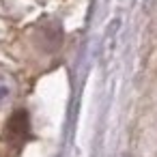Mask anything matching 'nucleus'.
Returning <instances> with one entry per match:
<instances>
[{
  "label": "nucleus",
  "instance_id": "1",
  "mask_svg": "<svg viewBox=\"0 0 157 157\" xmlns=\"http://www.w3.org/2000/svg\"><path fill=\"white\" fill-rule=\"evenodd\" d=\"M30 138V121L24 110H17L11 114L7 127H5V140L13 148H22V144Z\"/></svg>",
  "mask_w": 157,
  "mask_h": 157
},
{
  "label": "nucleus",
  "instance_id": "2",
  "mask_svg": "<svg viewBox=\"0 0 157 157\" xmlns=\"http://www.w3.org/2000/svg\"><path fill=\"white\" fill-rule=\"evenodd\" d=\"M17 93V84H15V78L7 71H0V105L9 103Z\"/></svg>",
  "mask_w": 157,
  "mask_h": 157
},
{
  "label": "nucleus",
  "instance_id": "3",
  "mask_svg": "<svg viewBox=\"0 0 157 157\" xmlns=\"http://www.w3.org/2000/svg\"><path fill=\"white\" fill-rule=\"evenodd\" d=\"M121 26V20H114L110 26H108V33H105V50H108V56L105 58H110V54H112V50H114V43H116V28Z\"/></svg>",
  "mask_w": 157,
  "mask_h": 157
},
{
  "label": "nucleus",
  "instance_id": "4",
  "mask_svg": "<svg viewBox=\"0 0 157 157\" xmlns=\"http://www.w3.org/2000/svg\"><path fill=\"white\" fill-rule=\"evenodd\" d=\"M37 2H43V0H37Z\"/></svg>",
  "mask_w": 157,
  "mask_h": 157
}]
</instances>
